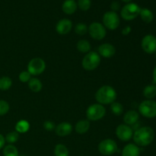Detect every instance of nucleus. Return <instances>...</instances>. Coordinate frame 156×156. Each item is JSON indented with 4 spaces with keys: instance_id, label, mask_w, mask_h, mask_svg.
I'll list each match as a JSON object with an SVG mask.
<instances>
[{
    "instance_id": "4c0bfd02",
    "label": "nucleus",
    "mask_w": 156,
    "mask_h": 156,
    "mask_svg": "<svg viewBox=\"0 0 156 156\" xmlns=\"http://www.w3.org/2000/svg\"><path fill=\"white\" fill-rule=\"evenodd\" d=\"M152 77H153V81H154V83L156 85V66L155 68L153 70V74H152Z\"/></svg>"
},
{
    "instance_id": "1a4fd4ad",
    "label": "nucleus",
    "mask_w": 156,
    "mask_h": 156,
    "mask_svg": "<svg viewBox=\"0 0 156 156\" xmlns=\"http://www.w3.org/2000/svg\"><path fill=\"white\" fill-rule=\"evenodd\" d=\"M46 69V63L41 58H34L27 65V72L31 76H39L42 74Z\"/></svg>"
},
{
    "instance_id": "bb28decb",
    "label": "nucleus",
    "mask_w": 156,
    "mask_h": 156,
    "mask_svg": "<svg viewBox=\"0 0 156 156\" xmlns=\"http://www.w3.org/2000/svg\"><path fill=\"white\" fill-rule=\"evenodd\" d=\"M3 155L4 156H19L18 149L15 146L9 144L5 146L3 149Z\"/></svg>"
},
{
    "instance_id": "423d86ee",
    "label": "nucleus",
    "mask_w": 156,
    "mask_h": 156,
    "mask_svg": "<svg viewBox=\"0 0 156 156\" xmlns=\"http://www.w3.org/2000/svg\"><path fill=\"white\" fill-rule=\"evenodd\" d=\"M118 150L117 143L111 139L104 140L99 143L98 151L101 155L105 156L112 155L115 154Z\"/></svg>"
},
{
    "instance_id": "a19ab883",
    "label": "nucleus",
    "mask_w": 156,
    "mask_h": 156,
    "mask_svg": "<svg viewBox=\"0 0 156 156\" xmlns=\"http://www.w3.org/2000/svg\"><path fill=\"white\" fill-rule=\"evenodd\" d=\"M21 156H25V155H21Z\"/></svg>"
},
{
    "instance_id": "c85d7f7f",
    "label": "nucleus",
    "mask_w": 156,
    "mask_h": 156,
    "mask_svg": "<svg viewBox=\"0 0 156 156\" xmlns=\"http://www.w3.org/2000/svg\"><path fill=\"white\" fill-rule=\"evenodd\" d=\"M5 141L7 143L12 144V143H16L19 139V133H17L16 131H13V132H10L6 135L5 136Z\"/></svg>"
},
{
    "instance_id": "412c9836",
    "label": "nucleus",
    "mask_w": 156,
    "mask_h": 156,
    "mask_svg": "<svg viewBox=\"0 0 156 156\" xmlns=\"http://www.w3.org/2000/svg\"><path fill=\"white\" fill-rule=\"evenodd\" d=\"M140 17H141L142 20H143L144 22L147 23H151L153 21L154 18V15L152 13V12L151 10L148 9H141L140 13Z\"/></svg>"
},
{
    "instance_id": "4be33fe9",
    "label": "nucleus",
    "mask_w": 156,
    "mask_h": 156,
    "mask_svg": "<svg viewBox=\"0 0 156 156\" xmlns=\"http://www.w3.org/2000/svg\"><path fill=\"white\" fill-rule=\"evenodd\" d=\"M30 129V123L25 120H21L15 125V129L18 133H24Z\"/></svg>"
},
{
    "instance_id": "f257e3e1",
    "label": "nucleus",
    "mask_w": 156,
    "mask_h": 156,
    "mask_svg": "<svg viewBox=\"0 0 156 156\" xmlns=\"http://www.w3.org/2000/svg\"><path fill=\"white\" fill-rule=\"evenodd\" d=\"M133 137L136 146L145 147L152 143L155 138V132L149 126H143L133 133Z\"/></svg>"
},
{
    "instance_id": "6ab92c4d",
    "label": "nucleus",
    "mask_w": 156,
    "mask_h": 156,
    "mask_svg": "<svg viewBox=\"0 0 156 156\" xmlns=\"http://www.w3.org/2000/svg\"><path fill=\"white\" fill-rule=\"evenodd\" d=\"M76 133L79 134L86 133L90 129V122L88 120H81L78 122L75 126Z\"/></svg>"
},
{
    "instance_id": "aec40b11",
    "label": "nucleus",
    "mask_w": 156,
    "mask_h": 156,
    "mask_svg": "<svg viewBox=\"0 0 156 156\" xmlns=\"http://www.w3.org/2000/svg\"><path fill=\"white\" fill-rule=\"evenodd\" d=\"M28 87L33 92H39L42 89V82L36 78H31L28 82Z\"/></svg>"
},
{
    "instance_id": "a878e982",
    "label": "nucleus",
    "mask_w": 156,
    "mask_h": 156,
    "mask_svg": "<svg viewBox=\"0 0 156 156\" xmlns=\"http://www.w3.org/2000/svg\"><path fill=\"white\" fill-rule=\"evenodd\" d=\"M69 150L63 144H57L54 148L55 156H69Z\"/></svg>"
},
{
    "instance_id": "a211bd4d",
    "label": "nucleus",
    "mask_w": 156,
    "mask_h": 156,
    "mask_svg": "<svg viewBox=\"0 0 156 156\" xmlns=\"http://www.w3.org/2000/svg\"><path fill=\"white\" fill-rule=\"evenodd\" d=\"M77 3L75 0H66L62 6V11L66 15H73L77 10Z\"/></svg>"
},
{
    "instance_id": "58836bf2",
    "label": "nucleus",
    "mask_w": 156,
    "mask_h": 156,
    "mask_svg": "<svg viewBox=\"0 0 156 156\" xmlns=\"http://www.w3.org/2000/svg\"><path fill=\"white\" fill-rule=\"evenodd\" d=\"M123 2H131L132 0H122Z\"/></svg>"
},
{
    "instance_id": "473e14b6",
    "label": "nucleus",
    "mask_w": 156,
    "mask_h": 156,
    "mask_svg": "<svg viewBox=\"0 0 156 156\" xmlns=\"http://www.w3.org/2000/svg\"><path fill=\"white\" fill-rule=\"evenodd\" d=\"M18 78L21 82H28L29 80L31 79V75L27 71H23L20 73Z\"/></svg>"
},
{
    "instance_id": "ea45409f",
    "label": "nucleus",
    "mask_w": 156,
    "mask_h": 156,
    "mask_svg": "<svg viewBox=\"0 0 156 156\" xmlns=\"http://www.w3.org/2000/svg\"><path fill=\"white\" fill-rule=\"evenodd\" d=\"M155 56H156V52H155Z\"/></svg>"
},
{
    "instance_id": "20e7f679",
    "label": "nucleus",
    "mask_w": 156,
    "mask_h": 156,
    "mask_svg": "<svg viewBox=\"0 0 156 156\" xmlns=\"http://www.w3.org/2000/svg\"><path fill=\"white\" fill-rule=\"evenodd\" d=\"M106 114V109L100 104H94L88 108L86 111V116L88 120L98 121L103 118Z\"/></svg>"
},
{
    "instance_id": "ddd939ff",
    "label": "nucleus",
    "mask_w": 156,
    "mask_h": 156,
    "mask_svg": "<svg viewBox=\"0 0 156 156\" xmlns=\"http://www.w3.org/2000/svg\"><path fill=\"white\" fill-rule=\"evenodd\" d=\"M73 27V23L69 19L63 18L58 21L56 26V30L59 34L64 35L70 32Z\"/></svg>"
},
{
    "instance_id": "c9c22d12",
    "label": "nucleus",
    "mask_w": 156,
    "mask_h": 156,
    "mask_svg": "<svg viewBox=\"0 0 156 156\" xmlns=\"http://www.w3.org/2000/svg\"><path fill=\"white\" fill-rule=\"evenodd\" d=\"M130 32H131V27H129V26H126V27H125L122 30V34L126 36V35L129 34Z\"/></svg>"
},
{
    "instance_id": "cd10ccee",
    "label": "nucleus",
    "mask_w": 156,
    "mask_h": 156,
    "mask_svg": "<svg viewBox=\"0 0 156 156\" xmlns=\"http://www.w3.org/2000/svg\"><path fill=\"white\" fill-rule=\"evenodd\" d=\"M111 111L114 115L120 116L123 111V107L120 103L117 101L113 102L111 105Z\"/></svg>"
},
{
    "instance_id": "f704fd0d",
    "label": "nucleus",
    "mask_w": 156,
    "mask_h": 156,
    "mask_svg": "<svg viewBox=\"0 0 156 156\" xmlns=\"http://www.w3.org/2000/svg\"><path fill=\"white\" fill-rule=\"evenodd\" d=\"M111 8L113 12H116V11L119 10V9H120V3L118 2H113L111 5Z\"/></svg>"
},
{
    "instance_id": "39448f33",
    "label": "nucleus",
    "mask_w": 156,
    "mask_h": 156,
    "mask_svg": "<svg viewBox=\"0 0 156 156\" xmlns=\"http://www.w3.org/2000/svg\"><path fill=\"white\" fill-rule=\"evenodd\" d=\"M140 6L135 3H128L123 7L120 12V15L123 19L126 21H131L136 18L140 13Z\"/></svg>"
},
{
    "instance_id": "9d476101",
    "label": "nucleus",
    "mask_w": 156,
    "mask_h": 156,
    "mask_svg": "<svg viewBox=\"0 0 156 156\" xmlns=\"http://www.w3.org/2000/svg\"><path fill=\"white\" fill-rule=\"evenodd\" d=\"M89 34L93 39L101 41L105 37L107 34L106 28L102 24L99 22H93L88 27Z\"/></svg>"
},
{
    "instance_id": "9b49d317",
    "label": "nucleus",
    "mask_w": 156,
    "mask_h": 156,
    "mask_svg": "<svg viewBox=\"0 0 156 156\" xmlns=\"http://www.w3.org/2000/svg\"><path fill=\"white\" fill-rule=\"evenodd\" d=\"M143 50L149 54L156 52V37L152 34H147L143 38L141 43Z\"/></svg>"
},
{
    "instance_id": "f3484780",
    "label": "nucleus",
    "mask_w": 156,
    "mask_h": 156,
    "mask_svg": "<svg viewBox=\"0 0 156 156\" xmlns=\"http://www.w3.org/2000/svg\"><path fill=\"white\" fill-rule=\"evenodd\" d=\"M140 149L133 143L126 145L122 150V156H140Z\"/></svg>"
},
{
    "instance_id": "393cba45",
    "label": "nucleus",
    "mask_w": 156,
    "mask_h": 156,
    "mask_svg": "<svg viewBox=\"0 0 156 156\" xmlns=\"http://www.w3.org/2000/svg\"><path fill=\"white\" fill-rule=\"evenodd\" d=\"M12 80L9 76H2L0 78V90L7 91L12 87Z\"/></svg>"
},
{
    "instance_id": "4468645a",
    "label": "nucleus",
    "mask_w": 156,
    "mask_h": 156,
    "mask_svg": "<svg viewBox=\"0 0 156 156\" xmlns=\"http://www.w3.org/2000/svg\"><path fill=\"white\" fill-rule=\"evenodd\" d=\"M98 54L100 56H103L105 58H111L114 56L116 53V49L114 45L111 44H103L99 46Z\"/></svg>"
},
{
    "instance_id": "7ed1b4c3",
    "label": "nucleus",
    "mask_w": 156,
    "mask_h": 156,
    "mask_svg": "<svg viewBox=\"0 0 156 156\" xmlns=\"http://www.w3.org/2000/svg\"><path fill=\"white\" fill-rule=\"evenodd\" d=\"M101 63V56L94 51H90L85 54L82 61V66L87 71H92L97 69Z\"/></svg>"
},
{
    "instance_id": "f03ea898",
    "label": "nucleus",
    "mask_w": 156,
    "mask_h": 156,
    "mask_svg": "<svg viewBox=\"0 0 156 156\" xmlns=\"http://www.w3.org/2000/svg\"><path fill=\"white\" fill-rule=\"evenodd\" d=\"M117 92L113 87L104 85L95 93V99L100 105H111L117 99Z\"/></svg>"
},
{
    "instance_id": "72a5a7b5",
    "label": "nucleus",
    "mask_w": 156,
    "mask_h": 156,
    "mask_svg": "<svg viewBox=\"0 0 156 156\" xmlns=\"http://www.w3.org/2000/svg\"><path fill=\"white\" fill-rule=\"evenodd\" d=\"M44 129H46V130L52 131V130H53V129H55V128H56V126H55V124L52 121L47 120V121L44 122Z\"/></svg>"
},
{
    "instance_id": "c756f323",
    "label": "nucleus",
    "mask_w": 156,
    "mask_h": 156,
    "mask_svg": "<svg viewBox=\"0 0 156 156\" xmlns=\"http://www.w3.org/2000/svg\"><path fill=\"white\" fill-rule=\"evenodd\" d=\"M88 30V27H87L86 24H84V23H79V24H76V27H75V32H76L77 34L80 35V36L85 34Z\"/></svg>"
},
{
    "instance_id": "2f4dec72",
    "label": "nucleus",
    "mask_w": 156,
    "mask_h": 156,
    "mask_svg": "<svg viewBox=\"0 0 156 156\" xmlns=\"http://www.w3.org/2000/svg\"><path fill=\"white\" fill-rule=\"evenodd\" d=\"M9 103L4 100H0V116H4L9 112Z\"/></svg>"
},
{
    "instance_id": "f8f14e48",
    "label": "nucleus",
    "mask_w": 156,
    "mask_h": 156,
    "mask_svg": "<svg viewBox=\"0 0 156 156\" xmlns=\"http://www.w3.org/2000/svg\"><path fill=\"white\" fill-rule=\"evenodd\" d=\"M116 135L117 138L123 142H127L132 139L133 131L129 126L126 124H120L116 129Z\"/></svg>"
},
{
    "instance_id": "e433bc0d",
    "label": "nucleus",
    "mask_w": 156,
    "mask_h": 156,
    "mask_svg": "<svg viewBox=\"0 0 156 156\" xmlns=\"http://www.w3.org/2000/svg\"><path fill=\"white\" fill-rule=\"evenodd\" d=\"M5 137L0 133V149H2L5 146Z\"/></svg>"
},
{
    "instance_id": "b1692460",
    "label": "nucleus",
    "mask_w": 156,
    "mask_h": 156,
    "mask_svg": "<svg viewBox=\"0 0 156 156\" xmlns=\"http://www.w3.org/2000/svg\"><path fill=\"white\" fill-rule=\"evenodd\" d=\"M143 94L148 100H152L156 96V85H149L145 87L143 90Z\"/></svg>"
},
{
    "instance_id": "2eb2a0df",
    "label": "nucleus",
    "mask_w": 156,
    "mask_h": 156,
    "mask_svg": "<svg viewBox=\"0 0 156 156\" xmlns=\"http://www.w3.org/2000/svg\"><path fill=\"white\" fill-rule=\"evenodd\" d=\"M73 131V126L68 122H62L58 124L55 128V132L59 136H66Z\"/></svg>"
},
{
    "instance_id": "5701e85b",
    "label": "nucleus",
    "mask_w": 156,
    "mask_h": 156,
    "mask_svg": "<svg viewBox=\"0 0 156 156\" xmlns=\"http://www.w3.org/2000/svg\"><path fill=\"white\" fill-rule=\"evenodd\" d=\"M76 47H77V50L81 53H88L91 50V44L87 40H80L78 41Z\"/></svg>"
},
{
    "instance_id": "6e6552de",
    "label": "nucleus",
    "mask_w": 156,
    "mask_h": 156,
    "mask_svg": "<svg viewBox=\"0 0 156 156\" xmlns=\"http://www.w3.org/2000/svg\"><path fill=\"white\" fill-rule=\"evenodd\" d=\"M103 24L105 28H108L111 30H116L120 25V18L117 12H107L103 16Z\"/></svg>"
},
{
    "instance_id": "dca6fc26",
    "label": "nucleus",
    "mask_w": 156,
    "mask_h": 156,
    "mask_svg": "<svg viewBox=\"0 0 156 156\" xmlns=\"http://www.w3.org/2000/svg\"><path fill=\"white\" fill-rule=\"evenodd\" d=\"M139 118H140L139 113L134 110H131V111H127L124 114L123 121H124L125 124L129 126V125H134L135 123H136L139 120Z\"/></svg>"
},
{
    "instance_id": "0eeeda50",
    "label": "nucleus",
    "mask_w": 156,
    "mask_h": 156,
    "mask_svg": "<svg viewBox=\"0 0 156 156\" xmlns=\"http://www.w3.org/2000/svg\"><path fill=\"white\" fill-rule=\"evenodd\" d=\"M139 111L143 117L154 118L156 117V101L152 100L143 101L139 106Z\"/></svg>"
},
{
    "instance_id": "7c9ffc66",
    "label": "nucleus",
    "mask_w": 156,
    "mask_h": 156,
    "mask_svg": "<svg viewBox=\"0 0 156 156\" xmlns=\"http://www.w3.org/2000/svg\"><path fill=\"white\" fill-rule=\"evenodd\" d=\"M91 5V0H78L77 5L82 11H88Z\"/></svg>"
}]
</instances>
